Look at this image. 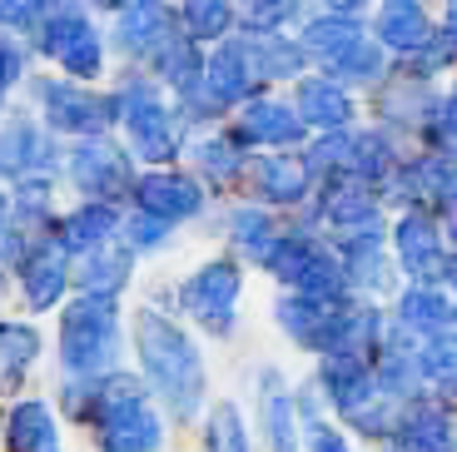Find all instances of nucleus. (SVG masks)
Returning a JSON list of instances; mask_svg holds the SVG:
<instances>
[{"instance_id": "39448f33", "label": "nucleus", "mask_w": 457, "mask_h": 452, "mask_svg": "<svg viewBox=\"0 0 457 452\" xmlns=\"http://www.w3.org/2000/svg\"><path fill=\"white\" fill-rule=\"evenodd\" d=\"M139 204H145V214L154 219H184V214H195L199 204H204V194L195 189L189 180H179V174H149L145 184H139Z\"/></svg>"}, {"instance_id": "4468645a", "label": "nucleus", "mask_w": 457, "mask_h": 452, "mask_svg": "<svg viewBox=\"0 0 457 452\" xmlns=\"http://www.w3.org/2000/svg\"><path fill=\"white\" fill-rule=\"evenodd\" d=\"M114 224H120V219H114L104 204H90V209H80V214L65 219V234L60 239H65L70 249H90V244H104V239L114 234Z\"/></svg>"}, {"instance_id": "6e6552de", "label": "nucleus", "mask_w": 457, "mask_h": 452, "mask_svg": "<svg viewBox=\"0 0 457 452\" xmlns=\"http://www.w3.org/2000/svg\"><path fill=\"white\" fill-rule=\"evenodd\" d=\"M65 289V249L60 244H40V249L25 259V298L35 308H50Z\"/></svg>"}, {"instance_id": "423d86ee", "label": "nucleus", "mask_w": 457, "mask_h": 452, "mask_svg": "<svg viewBox=\"0 0 457 452\" xmlns=\"http://www.w3.org/2000/svg\"><path fill=\"white\" fill-rule=\"evenodd\" d=\"M403 259H408V269L418 273V279H447V249L437 244V234H433V224H428L423 214H412L408 224H403Z\"/></svg>"}, {"instance_id": "dca6fc26", "label": "nucleus", "mask_w": 457, "mask_h": 452, "mask_svg": "<svg viewBox=\"0 0 457 452\" xmlns=\"http://www.w3.org/2000/svg\"><path fill=\"white\" fill-rule=\"evenodd\" d=\"M129 130H135V145L145 149V159H170L174 155V139H170V120L164 110H135L129 114Z\"/></svg>"}, {"instance_id": "f03ea898", "label": "nucleus", "mask_w": 457, "mask_h": 452, "mask_svg": "<svg viewBox=\"0 0 457 452\" xmlns=\"http://www.w3.org/2000/svg\"><path fill=\"white\" fill-rule=\"evenodd\" d=\"M60 343H65V363L75 373H100L114 353V308L110 298H85L65 314L60 323Z\"/></svg>"}, {"instance_id": "7ed1b4c3", "label": "nucleus", "mask_w": 457, "mask_h": 452, "mask_svg": "<svg viewBox=\"0 0 457 452\" xmlns=\"http://www.w3.org/2000/svg\"><path fill=\"white\" fill-rule=\"evenodd\" d=\"M234 298H239V269H234V264H209V269H199L195 279L179 289L184 314H195L199 323H209L214 333L228 328Z\"/></svg>"}, {"instance_id": "1a4fd4ad", "label": "nucleus", "mask_w": 457, "mask_h": 452, "mask_svg": "<svg viewBox=\"0 0 457 452\" xmlns=\"http://www.w3.org/2000/svg\"><path fill=\"white\" fill-rule=\"evenodd\" d=\"M46 100H50V120L65 130H100L110 120V105L95 100V95H80L75 85H46Z\"/></svg>"}, {"instance_id": "5701e85b", "label": "nucleus", "mask_w": 457, "mask_h": 452, "mask_svg": "<svg viewBox=\"0 0 457 452\" xmlns=\"http://www.w3.org/2000/svg\"><path fill=\"white\" fill-rule=\"evenodd\" d=\"M269 438L278 452H294V413H288V398H269Z\"/></svg>"}, {"instance_id": "393cba45", "label": "nucleus", "mask_w": 457, "mask_h": 452, "mask_svg": "<svg viewBox=\"0 0 457 452\" xmlns=\"http://www.w3.org/2000/svg\"><path fill=\"white\" fill-rule=\"evenodd\" d=\"M35 5H40V0H0V15H5L11 25H30L35 21Z\"/></svg>"}, {"instance_id": "9d476101", "label": "nucleus", "mask_w": 457, "mask_h": 452, "mask_svg": "<svg viewBox=\"0 0 457 452\" xmlns=\"http://www.w3.org/2000/svg\"><path fill=\"white\" fill-rule=\"evenodd\" d=\"M378 35L388 46H428V15L418 0H383L378 11Z\"/></svg>"}, {"instance_id": "b1692460", "label": "nucleus", "mask_w": 457, "mask_h": 452, "mask_svg": "<svg viewBox=\"0 0 457 452\" xmlns=\"http://www.w3.org/2000/svg\"><path fill=\"white\" fill-rule=\"evenodd\" d=\"M129 234H135L139 249H160V244H164V219H154V214L135 219V224H129Z\"/></svg>"}, {"instance_id": "ddd939ff", "label": "nucleus", "mask_w": 457, "mask_h": 452, "mask_svg": "<svg viewBox=\"0 0 457 452\" xmlns=\"http://www.w3.org/2000/svg\"><path fill=\"white\" fill-rule=\"evenodd\" d=\"M244 135H249V139H269V145H288V139L303 135V120L288 114L284 105H253V110L244 114Z\"/></svg>"}, {"instance_id": "412c9836", "label": "nucleus", "mask_w": 457, "mask_h": 452, "mask_svg": "<svg viewBox=\"0 0 457 452\" xmlns=\"http://www.w3.org/2000/svg\"><path fill=\"white\" fill-rule=\"evenodd\" d=\"M184 25H189V35H199V40L219 35L228 25V0H184Z\"/></svg>"}, {"instance_id": "0eeeda50", "label": "nucleus", "mask_w": 457, "mask_h": 452, "mask_svg": "<svg viewBox=\"0 0 457 452\" xmlns=\"http://www.w3.org/2000/svg\"><path fill=\"white\" fill-rule=\"evenodd\" d=\"M70 180L80 184L85 194H104V189H120V184L129 180V170L110 145H90L70 159Z\"/></svg>"}, {"instance_id": "f3484780", "label": "nucleus", "mask_w": 457, "mask_h": 452, "mask_svg": "<svg viewBox=\"0 0 457 452\" xmlns=\"http://www.w3.org/2000/svg\"><path fill=\"white\" fill-rule=\"evenodd\" d=\"M259 189L269 194V199H298V194L309 189V174H303V164H294V159H263Z\"/></svg>"}, {"instance_id": "6ab92c4d", "label": "nucleus", "mask_w": 457, "mask_h": 452, "mask_svg": "<svg viewBox=\"0 0 457 452\" xmlns=\"http://www.w3.org/2000/svg\"><path fill=\"white\" fill-rule=\"evenodd\" d=\"M403 323H408V328H423V339H428V333H437V339H443L453 318H447V304H443V298L423 289V294H408V298H403Z\"/></svg>"}, {"instance_id": "bb28decb", "label": "nucleus", "mask_w": 457, "mask_h": 452, "mask_svg": "<svg viewBox=\"0 0 457 452\" xmlns=\"http://www.w3.org/2000/svg\"><path fill=\"white\" fill-rule=\"evenodd\" d=\"M95 5H125V0H95Z\"/></svg>"}, {"instance_id": "a211bd4d", "label": "nucleus", "mask_w": 457, "mask_h": 452, "mask_svg": "<svg viewBox=\"0 0 457 452\" xmlns=\"http://www.w3.org/2000/svg\"><path fill=\"white\" fill-rule=\"evenodd\" d=\"M298 110H303V120H313V125H343L348 120V95H338L333 85H303V95H298Z\"/></svg>"}, {"instance_id": "9b49d317", "label": "nucleus", "mask_w": 457, "mask_h": 452, "mask_svg": "<svg viewBox=\"0 0 457 452\" xmlns=\"http://www.w3.org/2000/svg\"><path fill=\"white\" fill-rule=\"evenodd\" d=\"M35 328H21V323H0V388H15L21 373L30 368L35 358Z\"/></svg>"}, {"instance_id": "2eb2a0df", "label": "nucleus", "mask_w": 457, "mask_h": 452, "mask_svg": "<svg viewBox=\"0 0 457 452\" xmlns=\"http://www.w3.org/2000/svg\"><path fill=\"white\" fill-rule=\"evenodd\" d=\"M11 428H15V452H55V423L40 403H25Z\"/></svg>"}, {"instance_id": "aec40b11", "label": "nucleus", "mask_w": 457, "mask_h": 452, "mask_svg": "<svg viewBox=\"0 0 457 452\" xmlns=\"http://www.w3.org/2000/svg\"><path fill=\"white\" fill-rule=\"evenodd\" d=\"M353 40H358V25L353 21H338V15H333V21H313L309 35H303V46L319 50V55H338V50L353 46Z\"/></svg>"}, {"instance_id": "f8f14e48", "label": "nucleus", "mask_w": 457, "mask_h": 452, "mask_svg": "<svg viewBox=\"0 0 457 452\" xmlns=\"http://www.w3.org/2000/svg\"><path fill=\"white\" fill-rule=\"evenodd\" d=\"M125 279H129V249H114L110 239H104V249L95 244L90 264H85V273H80L85 289H90V294H114Z\"/></svg>"}, {"instance_id": "f257e3e1", "label": "nucleus", "mask_w": 457, "mask_h": 452, "mask_svg": "<svg viewBox=\"0 0 457 452\" xmlns=\"http://www.w3.org/2000/svg\"><path fill=\"white\" fill-rule=\"evenodd\" d=\"M139 358H145L149 383L160 388L174 403V413H195L199 393H204V368H199L195 343L184 339L170 318H160L154 308L139 314Z\"/></svg>"}, {"instance_id": "20e7f679", "label": "nucleus", "mask_w": 457, "mask_h": 452, "mask_svg": "<svg viewBox=\"0 0 457 452\" xmlns=\"http://www.w3.org/2000/svg\"><path fill=\"white\" fill-rule=\"evenodd\" d=\"M50 55H55L70 75H95V70H100V35H95L75 11H60L55 25H50Z\"/></svg>"}, {"instance_id": "4be33fe9", "label": "nucleus", "mask_w": 457, "mask_h": 452, "mask_svg": "<svg viewBox=\"0 0 457 452\" xmlns=\"http://www.w3.org/2000/svg\"><path fill=\"white\" fill-rule=\"evenodd\" d=\"M209 452H244V428L234 407H219L209 418Z\"/></svg>"}, {"instance_id": "a878e982", "label": "nucleus", "mask_w": 457, "mask_h": 452, "mask_svg": "<svg viewBox=\"0 0 457 452\" xmlns=\"http://www.w3.org/2000/svg\"><path fill=\"white\" fill-rule=\"evenodd\" d=\"M333 11H343V5H348V11H353V5H363V0H328Z\"/></svg>"}]
</instances>
